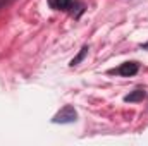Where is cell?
<instances>
[{
    "instance_id": "3957f363",
    "label": "cell",
    "mask_w": 148,
    "mask_h": 146,
    "mask_svg": "<svg viewBox=\"0 0 148 146\" xmlns=\"http://www.w3.org/2000/svg\"><path fill=\"white\" fill-rule=\"evenodd\" d=\"M74 0H48V5L50 9L53 10H62V12H69L71 7H73Z\"/></svg>"
},
{
    "instance_id": "5b68a950",
    "label": "cell",
    "mask_w": 148,
    "mask_h": 146,
    "mask_svg": "<svg viewBox=\"0 0 148 146\" xmlns=\"http://www.w3.org/2000/svg\"><path fill=\"white\" fill-rule=\"evenodd\" d=\"M86 10V5L83 3V2H77V0H74L73 2V7H71V10H69V14L71 16H74L76 19L77 17H81V14Z\"/></svg>"
},
{
    "instance_id": "8992f818",
    "label": "cell",
    "mask_w": 148,
    "mask_h": 146,
    "mask_svg": "<svg viewBox=\"0 0 148 146\" xmlns=\"http://www.w3.org/2000/svg\"><path fill=\"white\" fill-rule=\"evenodd\" d=\"M88 50H90V48H88V45H84V46H83V48L79 50V53H77V55L74 57L73 60H71V64H69V65H71V67H76V65H77V64H79V62H81V60H83L84 57H86Z\"/></svg>"
},
{
    "instance_id": "277c9868",
    "label": "cell",
    "mask_w": 148,
    "mask_h": 146,
    "mask_svg": "<svg viewBox=\"0 0 148 146\" xmlns=\"http://www.w3.org/2000/svg\"><path fill=\"white\" fill-rule=\"evenodd\" d=\"M145 96H147V91H145V89H141V88H138V89H134L133 93L126 95V96H124V102L138 103V102H143V100H145Z\"/></svg>"
},
{
    "instance_id": "52a82bcc",
    "label": "cell",
    "mask_w": 148,
    "mask_h": 146,
    "mask_svg": "<svg viewBox=\"0 0 148 146\" xmlns=\"http://www.w3.org/2000/svg\"><path fill=\"white\" fill-rule=\"evenodd\" d=\"M9 2H10V0H0V9H3V7L9 3Z\"/></svg>"
},
{
    "instance_id": "7a4b0ae2",
    "label": "cell",
    "mask_w": 148,
    "mask_h": 146,
    "mask_svg": "<svg viewBox=\"0 0 148 146\" xmlns=\"http://www.w3.org/2000/svg\"><path fill=\"white\" fill-rule=\"evenodd\" d=\"M140 71V64L138 62H124V64H121L117 69H114L112 72L119 74V76H122V77H131V76H136Z\"/></svg>"
},
{
    "instance_id": "6da1fadb",
    "label": "cell",
    "mask_w": 148,
    "mask_h": 146,
    "mask_svg": "<svg viewBox=\"0 0 148 146\" xmlns=\"http://www.w3.org/2000/svg\"><path fill=\"white\" fill-rule=\"evenodd\" d=\"M76 120H77V112H76V108L73 105L62 107L52 119L53 124H74Z\"/></svg>"
}]
</instances>
